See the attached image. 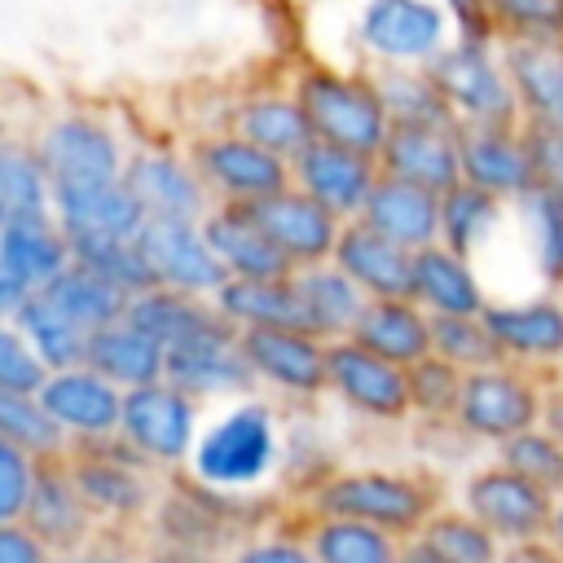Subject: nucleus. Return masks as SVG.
I'll return each mask as SVG.
<instances>
[{
    "label": "nucleus",
    "instance_id": "nucleus-16",
    "mask_svg": "<svg viewBox=\"0 0 563 563\" xmlns=\"http://www.w3.org/2000/svg\"><path fill=\"white\" fill-rule=\"evenodd\" d=\"M325 396H334L361 422L396 427V422H409L413 418V405H409V369H400V365L365 352L352 339L330 343Z\"/></svg>",
    "mask_w": 563,
    "mask_h": 563
},
{
    "label": "nucleus",
    "instance_id": "nucleus-14",
    "mask_svg": "<svg viewBox=\"0 0 563 563\" xmlns=\"http://www.w3.org/2000/svg\"><path fill=\"white\" fill-rule=\"evenodd\" d=\"M167 383L207 405H233L242 396H255V378L242 352V334L220 317L211 330L167 347Z\"/></svg>",
    "mask_w": 563,
    "mask_h": 563
},
{
    "label": "nucleus",
    "instance_id": "nucleus-57",
    "mask_svg": "<svg viewBox=\"0 0 563 563\" xmlns=\"http://www.w3.org/2000/svg\"><path fill=\"white\" fill-rule=\"evenodd\" d=\"M457 26V35H493L488 22V0H440Z\"/></svg>",
    "mask_w": 563,
    "mask_h": 563
},
{
    "label": "nucleus",
    "instance_id": "nucleus-26",
    "mask_svg": "<svg viewBox=\"0 0 563 563\" xmlns=\"http://www.w3.org/2000/svg\"><path fill=\"white\" fill-rule=\"evenodd\" d=\"M224 128H233L238 136L255 141L260 150L295 163L317 136H312V123L295 97V88H246L233 106H229V119Z\"/></svg>",
    "mask_w": 563,
    "mask_h": 563
},
{
    "label": "nucleus",
    "instance_id": "nucleus-37",
    "mask_svg": "<svg viewBox=\"0 0 563 563\" xmlns=\"http://www.w3.org/2000/svg\"><path fill=\"white\" fill-rule=\"evenodd\" d=\"M295 277V273H290ZM277 277V282H224L216 290V312L238 330H277V325H299V299H295V282Z\"/></svg>",
    "mask_w": 563,
    "mask_h": 563
},
{
    "label": "nucleus",
    "instance_id": "nucleus-15",
    "mask_svg": "<svg viewBox=\"0 0 563 563\" xmlns=\"http://www.w3.org/2000/svg\"><path fill=\"white\" fill-rule=\"evenodd\" d=\"M128 189L136 194L145 220H194L211 216V194L185 145L172 141H136L128 158Z\"/></svg>",
    "mask_w": 563,
    "mask_h": 563
},
{
    "label": "nucleus",
    "instance_id": "nucleus-56",
    "mask_svg": "<svg viewBox=\"0 0 563 563\" xmlns=\"http://www.w3.org/2000/svg\"><path fill=\"white\" fill-rule=\"evenodd\" d=\"M0 563H53V550L26 523H0Z\"/></svg>",
    "mask_w": 563,
    "mask_h": 563
},
{
    "label": "nucleus",
    "instance_id": "nucleus-40",
    "mask_svg": "<svg viewBox=\"0 0 563 563\" xmlns=\"http://www.w3.org/2000/svg\"><path fill=\"white\" fill-rule=\"evenodd\" d=\"M128 317L154 334L163 347H176L202 330H211L220 321L216 303L211 299H198V295H180V290H167V286H150L145 295H136L128 303Z\"/></svg>",
    "mask_w": 563,
    "mask_h": 563
},
{
    "label": "nucleus",
    "instance_id": "nucleus-58",
    "mask_svg": "<svg viewBox=\"0 0 563 563\" xmlns=\"http://www.w3.org/2000/svg\"><path fill=\"white\" fill-rule=\"evenodd\" d=\"M497 563H563L545 541H523V545H501Z\"/></svg>",
    "mask_w": 563,
    "mask_h": 563
},
{
    "label": "nucleus",
    "instance_id": "nucleus-32",
    "mask_svg": "<svg viewBox=\"0 0 563 563\" xmlns=\"http://www.w3.org/2000/svg\"><path fill=\"white\" fill-rule=\"evenodd\" d=\"M361 220L378 229L383 238L400 242L405 251H427L440 242V194H427L418 185L383 176L378 189L369 194Z\"/></svg>",
    "mask_w": 563,
    "mask_h": 563
},
{
    "label": "nucleus",
    "instance_id": "nucleus-1",
    "mask_svg": "<svg viewBox=\"0 0 563 563\" xmlns=\"http://www.w3.org/2000/svg\"><path fill=\"white\" fill-rule=\"evenodd\" d=\"M286 431L290 422L268 396H242L224 409H216L202 422V435L194 444V457L180 475L194 484L220 493V497H260L273 479H282L286 462Z\"/></svg>",
    "mask_w": 563,
    "mask_h": 563
},
{
    "label": "nucleus",
    "instance_id": "nucleus-59",
    "mask_svg": "<svg viewBox=\"0 0 563 563\" xmlns=\"http://www.w3.org/2000/svg\"><path fill=\"white\" fill-rule=\"evenodd\" d=\"M541 427L563 440V383H545V405H541Z\"/></svg>",
    "mask_w": 563,
    "mask_h": 563
},
{
    "label": "nucleus",
    "instance_id": "nucleus-25",
    "mask_svg": "<svg viewBox=\"0 0 563 563\" xmlns=\"http://www.w3.org/2000/svg\"><path fill=\"white\" fill-rule=\"evenodd\" d=\"M22 523L53 554L79 550V545H88V541L101 537V528H97V519H92V510H88V501H84V493H79V484H75V475H70L66 462L40 466V479H35V493L26 501Z\"/></svg>",
    "mask_w": 563,
    "mask_h": 563
},
{
    "label": "nucleus",
    "instance_id": "nucleus-28",
    "mask_svg": "<svg viewBox=\"0 0 563 563\" xmlns=\"http://www.w3.org/2000/svg\"><path fill=\"white\" fill-rule=\"evenodd\" d=\"M295 299H299V325L325 343H343L356 334L361 317H365V290L334 264H308L295 268Z\"/></svg>",
    "mask_w": 563,
    "mask_h": 563
},
{
    "label": "nucleus",
    "instance_id": "nucleus-41",
    "mask_svg": "<svg viewBox=\"0 0 563 563\" xmlns=\"http://www.w3.org/2000/svg\"><path fill=\"white\" fill-rule=\"evenodd\" d=\"M299 528L321 563H400V537L356 523V519H312L299 515Z\"/></svg>",
    "mask_w": 563,
    "mask_h": 563
},
{
    "label": "nucleus",
    "instance_id": "nucleus-51",
    "mask_svg": "<svg viewBox=\"0 0 563 563\" xmlns=\"http://www.w3.org/2000/svg\"><path fill=\"white\" fill-rule=\"evenodd\" d=\"M229 563H321L299 528V515L290 523H268L255 528L251 537H242V545L233 550Z\"/></svg>",
    "mask_w": 563,
    "mask_h": 563
},
{
    "label": "nucleus",
    "instance_id": "nucleus-61",
    "mask_svg": "<svg viewBox=\"0 0 563 563\" xmlns=\"http://www.w3.org/2000/svg\"><path fill=\"white\" fill-rule=\"evenodd\" d=\"M545 545L563 559V497H554V515H550V528H545Z\"/></svg>",
    "mask_w": 563,
    "mask_h": 563
},
{
    "label": "nucleus",
    "instance_id": "nucleus-35",
    "mask_svg": "<svg viewBox=\"0 0 563 563\" xmlns=\"http://www.w3.org/2000/svg\"><path fill=\"white\" fill-rule=\"evenodd\" d=\"M532 273L545 290H563V189L532 185L519 202H510Z\"/></svg>",
    "mask_w": 563,
    "mask_h": 563
},
{
    "label": "nucleus",
    "instance_id": "nucleus-50",
    "mask_svg": "<svg viewBox=\"0 0 563 563\" xmlns=\"http://www.w3.org/2000/svg\"><path fill=\"white\" fill-rule=\"evenodd\" d=\"M493 457L506 462L510 471H519L523 479H532L537 488H545L550 497H563V440L554 431L532 427V431L506 440Z\"/></svg>",
    "mask_w": 563,
    "mask_h": 563
},
{
    "label": "nucleus",
    "instance_id": "nucleus-21",
    "mask_svg": "<svg viewBox=\"0 0 563 563\" xmlns=\"http://www.w3.org/2000/svg\"><path fill=\"white\" fill-rule=\"evenodd\" d=\"M462 180L497 194L501 202H519L532 180V158L523 141V123H475L462 128Z\"/></svg>",
    "mask_w": 563,
    "mask_h": 563
},
{
    "label": "nucleus",
    "instance_id": "nucleus-6",
    "mask_svg": "<svg viewBox=\"0 0 563 563\" xmlns=\"http://www.w3.org/2000/svg\"><path fill=\"white\" fill-rule=\"evenodd\" d=\"M352 40L369 70H396L431 66L457 40V26L440 0H365Z\"/></svg>",
    "mask_w": 563,
    "mask_h": 563
},
{
    "label": "nucleus",
    "instance_id": "nucleus-54",
    "mask_svg": "<svg viewBox=\"0 0 563 563\" xmlns=\"http://www.w3.org/2000/svg\"><path fill=\"white\" fill-rule=\"evenodd\" d=\"M523 141L532 158V180L545 189H563V128L523 123Z\"/></svg>",
    "mask_w": 563,
    "mask_h": 563
},
{
    "label": "nucleus",
    "instance_id": "nucleus-45",
    "mask_svg": "<svg viewBox=\"0 0 563 563\" xmlns=\"http://www.w3.org/2000/svg\"><path fill=\"white\" fill-rule=\"evenodd\" d=\"M70 251H75V264H84L88 273H97L128 299H136L154 286L150 260L141 251V233L136 238H70Z\"/></svg>",
    "mask_w": 563,
    "mask_h": 563
},
{
    "label": "nucleus",
    "instance_id": "nucleus-23",
    "mask_svg": "<svg viewBox=\"0 0 563 563\" xmlns=\"http://www.w3.org/2000/svg\"><path fill=\"white\" fill-rule=\"evenodd\" d=\"M378 167L391 180L449 194L462 180V128H391Z\"/></svg>",
    "mask_w": 563,
    "mask_h": 563
},
{
    "label": "nucleus",
    "instance_id": "nucleus-17",
    "mask_svg": "<svg viewBox=\"0 0 563 563\" xmlns=\"http://www.w3.org/2000/svg\"><path fill=\"white\" fill-rule=\"evenodd\" d=\"M497 356L506 365L550 374L563 365V290H541V295H515V299H493L484 312Z\"/></svg>",
    "mask_w": 563,
    "mask_h": 563
},
{
    "label": "nucleus",
    "instance_id": "nucleus-60",
    "mask_svg": "<svg viewBox=\"0 0 563 563\" xmlns=\"http://www.w3.org/2000/svg\"><path fill=\"white\" fill-rule=\"evenodd\" d=\"M400 563H449V559L418 532V537H405L400 541Z\"/></svg>",
    "mask_w": 563,
    "mask_h": 563
},
{
    "label": "nucleus",
    "instance_id": "nucleus-49",
    "mask_svg": "<svg viewBox=\"0 0 563 563\" xmlns=\"http://www.w3.org/2000/svg\"><path fill=\"white\" fill-rule=\"evenodd\" d=\"M431 356L449 361L462 374L488 369V365L501 361L484 317H435V325H431Z\"/></svg>",
    "mask_w": 563,
    "mask_h": 563
},
{
    "label": "nucleus",
    "instance_id": "nucleus-5",
    "mask_svg": "<svg viewBox=\"0 0 563 563\" xmlns=\"http://www.w3.org/2000/svg\"><path fill=\"white\" fill-rule=\"evenodd\" d=\"M44 167H48V180H53V194L57 189H88V185H114V180H128V158H132V145L119 136V128L88 110V106H70V110H57L48 114L35 132H31Z\"/></svg>",
    "mask_w": 563,
    "mask_h": 563
},
{
    "label": "nucleus",
    "instance_id": "nucleus-43",
    "mask_svg": "<svg viewBox=\"0 0 563 563\" xmlns=\"http://www.w3.org/2000/svg\"><path fill=\"white\" fill-rule=\"evenodd\" d=\"M0 444H13L44 466L66 462L75 453L70 435L62 431V422L48 413L40 396H9V391H0Z\"/></svg>",
    "mask_w": 563,
    "mask_h": 563
},
{
    "label": "nucleus",
    "instance_id": "nucleus-39",
    "mask_svg": "<svg viewBox=\"0 0 563 563\" xmlns=\"http://www.w3.org/2000/svg\"><path fill=\"white\" fill-rule=\"evenodd\" d=\"M383 106L391 114V128H457L431 66H396V70H374Z\"/></svg>",
    "mask_w": 563,
    "mask_h": 563
},
{
    "label": "nucleus",
    "instance_id": "nucleus-11",
    "mask_svg": "<svg viewBox=\"0 0 563 563\" xmlns=\"http://www.w3.org/2000/svg\"><path fill=\"white\" fill-rule=\"evenodd\" d=\"M70 264L75 251L53 211L0 216V317H13L26 299L44 295Z\"/></svg>",
    "mask_w": 563,
    "mask_h": 563
},
{
    "label": "nucleus",
    "instance_id": "nucleus-18",
    "mask_svg": "<svg viewBox=\"0 0 563 563\" xmlns=\"http://www.w3.org/2000/svg\"><path fill=\"white\" fill-rule=\"evenodd\" d=\"M383 167L374 154H356L343 145H325L312 141L295 163H290V185L303 189L312 202H321L330 216H339L343 224L361 220L369 194L378 189Z\"/></svg>",
    "mask_w": 563,
    "mask_h": 563
},
{
    "label": "nucleus",
    "instance_id": "nucleus-2",
    "mask_svg": "<svg viewBox=\"0 0 563 563\" xmlns=\"http://www.w3.org/2000/svg\"><path fill=\"white\" fill-rule=\"evenodd\" d=\"M444 506V488L418 466H339L303 501L299 515L312 519H356L391 537H418Z\"/></svg>",
    "mask_w": 563,
    "mask_h": 563
},
{
    "label": "nucleus",
    "instance_id": "nucleus-20",
    "mask_svg": "<svg viewBox=\"0 0 563 563\" xmlns=\"http://www.w3.org/2000/svg\"><path fill=\"white\" fill-rule=\"evenodd\" d=\"M123 387H114L106 374H97L92 365L79 369H53V378L44 383L40 400L48 405V413L62 422V431L70 435V444H92V440H110L119 435L123 422Z\"/></svg>",
    "mask_w": 563,
    "mask_h": 563
},
{
    "label": "nucleus",
    "instance_id": "nucleus-3",
    "mask_svg": "<svg viewBox=\"0 0 563 563\" xmlns=\"http://www.w3.org/2000/svg\"><path fill=\"white\" fill-rule=\"evenodd\" d=\"M290 88H295L317 141L378 158V150L391 136V114L383 106V92H378V79L369 66L308 62L295 70Z\"/></svg>",
    "mask_w": 563,
    "mask_h": 563
},
{
    "label": "nucleus",
    "instance_id": "nucleus-27",
    "mask_svg": "<svg viewBox=\"0 0 563 563\" xmlns=\"http://www.w3.org/2000/svg\"><path fill=\"white\" fill-rule=\"evenodd\" d=\"M413 255L418 251H405L400 242L383 238L365 220L343 224L339 246H334V264L365 290V299H409V290H413Z\"/></svg>",
    "mask_w": 563,
    "mask_h": 563
},
{
    "label": "nucleus",
    "instance_id": "nucleus-52",
    "mask_svg": "<svg viewBox=\"0 0 563 563\" xmlns=\"http://www.w3.org/2000/svg\"><path fill=\"white\" fill-rule=\"evenodd\" d=\"M48 378H53V369L44 365V356L9 321H0V391H9V396H40Z\"/></svg>",
    "mask_w": 563,
    "mask_h": 563
},
{
    "label": "nucleus",
    "instance_id": "nucleus-9",
    "mask_svg": "<svg viewBox=\"0 0 563 563\" xmlns=\"http://www.w3.org/2000/svg\"><path fill=\"white\" fill-rule=\"evenodd\" d=\"M189 158L216 207H260L264 198L290 189V163L238 136L233 128H207L189 145Z\"/></svg>",
    "mask_w": 563,
    "mask_h": 563
},
{
    "label": "nucleus",
    "instance_id": "nucleus-47",
    "mask_svg": "<svg viewBox=\"0 0 563 563\" xmlns=\"http://www.w3.org/2000/svg\"><path fill=\"white\" fill-rule=\"evenodd\" d=\"M501 44H563V0H488Z\"/></svg>",
    "mask_w": 563,
    "mask_h": 563
},
{
    "label": "nucleus",
    "instance_id": "nucleus-34",
    "mask_svg": "<svg viewBox=\"0 0 563 563\" xmlns=\"http://www.w3.org/2000/svg\"><path fill=\"white\" fill-rule=\"evenodd\" d=\"M523 123L563 128V44H501Z\"/></svg>",
    "mask_w": 563,
    "mask_h": 563
},
{
    "label": "nucleus",
    "instance_id": "nucleus-12",
    "mask_svg": "<svg viewBox=\"0 0 563 563\" xmlns=\"http://www.w3.org/2000/svg\"><path fill=\"white\" fill-rule=\"evenodd\" d=\"M457 506L471 510L501 545H523V541H545L550 515H554V497L545 488H537L532 479H523L519 471H510L506 462H479L462 475L457 488Z\"/></svg>",
    "mask_w": 563,
    "mask_h": 563
},
{
    "label": "nucleus",
    "instance_id": "nucleus-30",
    "mask_svg": "<svg viewBox=\"0 0 563 563\" xmlns=\"http://www.w3.org/2000/svg\"><path fill=\"white\" fill-rule=\"evenodd\" d=\"M53 216L62 220L66 238H136L145 229V211L128 180L88 185V189H57Z\"/></svg>",
    "mask_w": 563,
    "mask_h": 563
},
{
    "label": "nucleus",
    "instance_id": "nucleus-33",
    "mask_svg": "<svg viewBox=\"0 0 563 563\" xmlns=\"http://www.w3.org/2000/svg\"><path fill=\"white\" fill-rule=\"evenodd\" d=\"M88 365L97 374H106L114 387L136 391V387H150V383L167 378V347L154 334H145L132 317H119L114 325L92 334Z\"/></svg>",
    "mask_w": 563,
    "mask_h": 563
},
{
    "label": "nucleus",
    "instance_id": "nucleus-13",
    "mask_svg": "<svg viewBox=\"0 0 563 563\" xmlns=\"http://www.w3.org/2000/svg\"><path fill=\"white\" fill-rule=\"evenodd\" d=\"M242 352H246L260 396L290 400V405H312L317 396H325V378H330V343L325 339L295 330V325L246 330Z\"/></svg>",
    "mask_w": 563,
    "mask_h": 563
},
{
    "label": "nucleus",
    "instance_id": "nucleus-42",
    "mask_svg": "<svg viewBox=\"0 0 563 563\" xmlns=\"http://www.w3.org/2000/svg\"><path fill=\"white\" fill-rule=\"evenodd\" d=\"M53 211V180L31 136L0 141V216H44Z\"/></svg>",
    "mask_w": 563,
    "mask_h": 563
},
{
    "label": "nucleus",
    "instance_id": "nucleus-48",
    "mask_svg": "<svg viewBox=\"0 0 563 563\" xmlns=\"http://www.w3.org/2000/svg\"><path fill=\"white\" fill-rule=\"evenodd\" d=\"M462 369H453L440 356H427L409 369V405L418 427H453L457 396H462Z\"/></svg>",
    "mask_w": 563,
    "mask_h": 563
},
{
    "label": "nucleus",
    "instance_id": "nucleus-7",
    "mask_svg": "<svg viewBox=\"0 0 563 563\" xmlns=\"http://www.w3.org/2000/svg\"><path fill=\"white\" fill-rule=\"evenodd\" d=\"M431 75L457 119V128L475 123H523L510 88L506 53L497 35H457L435 62Z\"/></svg>",
    "mask_w": 563,
    "mask_h": 563
},
{
    "label": "nucleus",
    "instance_id": "nucleus-29",
    "mask_svg": "<svg viewBox=\"0 0 563 563\" xmlns=\"http://www.w3.org/2000/svg\"><path fill=\"white\" fill-rule=\"evenodd\" d=\"M413 303H422L431 317H484L493 295L475 273V260L449 251L444 242L413 255Z\"/></svg>",
    "mask_w": 563,
    "mask_h": 563
},
{
    "label": "nucleus",
    "instance_id": "nucleus-38",
    "mask_svg": "<svg viewBox=\"0 0 563 563\" xmlns=\"http://www.w3.org/2000/svg\"><path fill=\"white\" fill-rule=\"evenodd\" d=\"M0 321H9V325L44 356L48 369H79V365H88V343H92V334H88L84 325H75L62 308H53L44 295L26 299L13 317H0Z\"/></svg>",
    "mask_w": 563,
    "mask_h": 563
},
{
    "label": "nucleus",
    "instance_id": "nucleus-19",
    "mask_svg": "<svg viewBox=\"0 0 563 563\" xmlns=\"http://www.w3.org/2000/svg\"><path fill=\"white\" fill-rule=\"evenodd\" d=\"M141 251L150 260L154 286L198 295V299H216V290L229 282L211 242H207V229L194 224V220H145Z\"/></svg>",
    "mask_w": 563,
    "mask_h": 563
},
{
    "label": "nucleus",
    "instance_id": "nucleus-10",
    "mask_svg": "<svg viewBox=\"0 0 563 563\" xmlns=\"http://www.w3.org/2000/svg\"><path fill=\"white\" fill-rule=\"evenodd\" d=\"M202 405L194 396H185L180 387L150 383L123 396V422L119 435L132 444V453L141 462H150L154 471H172L180 475L194 457V444L202 435Z\"/></svg>",
    "mask_w": 563,
    "mask_h": 563
},
{
    "label": "nucleus",
    "instance_id": "nucleus-4",
    "mask_svg": "<svg viewBox=\"0 0 563 563\" xmlns=\"http://www.w3.org/2000/svg\"><path fill=\"white\" fill-rule=\"evenodd\" d=\"M66 466H70V475H75L101 532L136 537L150 528L167 479H158V471L150 462H141L123 435L79 444L66 457Z\"/></svg>",
    "mask_w": 563,
    "mask_h": 563
},
{
    "label": "nucleus",
    "instance_id": "nucleus-36",
    "mask_svg": "<svg viewBox=\"0 0 563 563\" xmlns=\"http://www.w3.org/2000/svg\"><path fill=\"white\" fill-rule=\"evenodd\" d=\"M510 202H501L488 189H475L466 180H457L449 194H440V242L466 260H475L506 224Z\"/></svg>",
    "mask_w": 563,
    "mask_h": 563
},
{
    "label": "nucleus",
    "instance_id": "nucleus-53",
    "mask_svg": "<svg viewBox=\"0 0 563 563\" xmlns=\"http://www.w3.org/2000/svg\"><path fill=\"white\" fill-rule=\"evenodd\" d=\"M40 466L44 462H35L31 453L0 444V523H22L35 479H40Z\"/></svg>",
    "mask_w": 563,
    "mask_h": 563
},
{
    "label": "nucleus",
    "instance_id": "nucleus-55",
    "mask_svg": "<svg viewBox=\"0 0 563 563\" xmlns=\"http://www.w3.org/2000/svg\"><path fill=\"white\" fill-rule=\"evenodd\" d=\"M53 563H141V550H132V537L101 532L97 541H88V545H79V550L53 554Z\"/></svg>",
    "mask_w": 563,
    "mask_h": 563
},
{
    "label": "nucleus",
    "instance_id": "nucleus-24",
    "mask_svg": "<svg viewBox=\"0 0 563 563\" xmlns=\"http://www.w3.org/2000/svg\"><path fill=\"white\" fill-rule=\"evenodd\" d=\"M202 229L229 282H277L295 273V264L277 251L251 207H211Z\"/></svg>",
    "mask_w": 563,
    "mask_h": 563
},
{
    "label": "nucleus",
    "instance_id": "nucleus-8",
    "mask_svg": "<svg viewBox=\"0 0 563 563\" xmlns=\"http://www.w3.org/2000/svg\"><path fill=\"white\" fill-rule=\"evenodd\" d=\"M541 405H545V378L532 369L497 361V365L471 369L462 378L453 427L471 444H488L497 453L506 440L541 427Z\"/></svg>",
    "mask_w": 563,
    "mask_h": 563
},
{
    "label": "nucleus",
    "instance_id": "nucleus-22",
    "mask_svg": "<svg viewBox=\"0 0 563 563\" xmlns=\"http://www.w3.org/2000/svg\"><path fill=\"white\" fill-rule=\"evenodd\" d=\"M255 220L264 224V233L277 242V251L295 264V268H308V264H325L334 260V246H339V233H343V220L330 216L321 202H312L303 189H282L273 198H264L260 207H251Z\"/></svg>",
    "mask_w": 563,
    "mask_h": 563
},
{
    "label": "nucleus",
    "instance_id": "nucleus-44",
    "mask_svg": "<svg viewBox=\"0 0 563 563\" xmlns=\"http://www.w3.org/2000/svg\"><path fill=\"white\" fill-rule=\"evenodd\" d=\"M44 299L53 303V308H62L75 325H84L88 334H97V330H106V325H114L119 317H128V295L123 290H114L110 282H101L97 273H88L84 264H70L48 290H44Z\"/></svg>",
    "mask_w": 563,
    "mask_h": 563
},
{
    "label": "nucleus",
    "instance_id": "nucleus-46",
    "mask_svg": "<svg viewBox=\"0 0 563 563\" xmlns=\"http://www.w3.org/2000/svg\"><path fill=\"white\" fill-rule=\"evenodd\" d=\"M422 537L449 559V563H497L501 554V541L462 506H440L431 515V523L422 528Z\"/></svg>",
    "mask_w": 563,
    "mask_h": 563
},
{
    "label": "nucleus",
    "instance_id": "nucleus-31",
    "mask_svg": "<svg viewBox=\"0 0 563 563\" xmlns=\"http://www.w3.org/2000/svg\"><path fill=\"white\" fill-rule=\"evenodd\" d=\"M431 325L435 317L413 299H369L352 343L400 369H413L418 361L431 356Z\"/></svg>",
    "mask_w": 563,
    "mask_h": 563
}]
</instances>
